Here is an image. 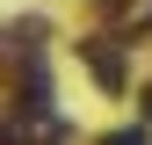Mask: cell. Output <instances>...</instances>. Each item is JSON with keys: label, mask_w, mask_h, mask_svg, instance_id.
Listing matches in <instances>:
<instances>
[{"label": "cell", "mask_w": 152, "mask_h": 145, "mask_svg": "<svg viewBox=\"0 0 152 145\" xmlns=\"http://www.w3.org/2000/svg\"><path fill=\"white\" fill-rule=\"evenodd\" d=\"M80 58L94 65L102 87H123V58H116V36H80Z\"/></svg>", "instance_id": "cell-1"}, {"label": "cell", "mask_w": 152, "mask_h": 145, "mask_svg": "<svg viewBox=\"0 0 152 145\" xmlns=\"http://www.w3.org/2000/svg\"><path fill=\"white\" fill-rule=\"evenodd\" d=\"M102 145H152V138H145V131H109Z\"/></svg>", "instance_id": "cell-2"}, {"label": "cell", "mask_w": 152, "mask_h": 145, "mask_svg": "<svg viewBox=\"0 0 152 145\" xmlns=\"http://www.w3.org/2000/svg\"><path fill=\"white\" fill-rule=\"evenodd\" d=\"M145 109H152V102H145Z\"/></svg>", "instance_id": "cell-3"}]
</instances>
